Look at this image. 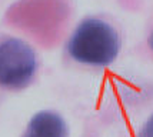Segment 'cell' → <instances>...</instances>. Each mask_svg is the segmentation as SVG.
Returning <instances> with one entry per match:
<instances>
[{"label": "cell", "mask_w": 153, "mask_h": 137, "mask_svg": "<svg viewBox=\"0 0 153 137\" xmlns=\"http://www.w3.org/2000/svg\"><path fill=\"white\" fill-rule=\"evenodd\" d=\"M149 46H150V49L153 50V32L150 34V37H149Z\"/></svg>", "instance_id": "5b68a950"}, {"label": "cell", "mask_w": 153, "mask_h": 137, "mask_svg": "<svg viewBox=\"0 0 153 137\" xmlns=\"http://www.w3.org/2000/svg\"><path fill=\"white\" fill-rule=\"evenodd\" d=\"M37 69L34 50L20 39L0 41V86L6 89L26 87Z\"/></svg>", "instance_id": "7a4b0ae2"}, {"label": "cell", "mask_w": 153, "mask_h": 137, "mask_svg": "<svg viewBox=\"0 0 153 137\" xmlns=\"http://www.w3.org/2000/svg\"><path fill=\"white\" fill-rule=\"evenodd\" d=\"M25 137H67V124L54 111H39L30 118Z\"/></svg>", "instance_id": "3957f363"}, {"label": "cell", "mask_w": 153, "mask_h": 137, "mask_svg": "<svg viewBox=\"0 0 153 137\" xmlns=\"http://www.w3.org/2000/svg\"><path fill=\"white\" fill-rule=\"evenodd\" d=\"M67 50L72 59L82 64L107 66L113 63L119 54L120 39L107 21L86 19L76 27Z\"/></svg>", "instance_id": "6da1fadb"}, {"label": "cell", "mask_w": 153, "mask_h": 137, "mask_svg": "<svg viewBox=\"0 0 153 137\" xmlns=\"http://www.w3.org/2000/svg\"><path fill=\"white\" fill-rule=\"evenodd\" d=\"M140 137H153V114L149 117L140 133Z\"/></svg>", "instance_id": "277c9868"}]
</instances>
